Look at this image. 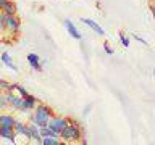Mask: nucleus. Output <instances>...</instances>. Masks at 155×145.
<instances>
[{
  "label": "nucleus",
  "mask_w": 155,
  "mask_h": 145,
  "mask_svg": "<svg viewBox=\"0 0 155 145\" xmlns=\"http://www.w3.org/2000/svg\"><path fill=\"white\" fill-rule=\"evenodd\" d=\"M0 126H2V119H0Z\"/></svg>",
  "instance_id": "nucleus-26"
},
{
  "label": "nucleus",
  "mask_w": 155,
  "mask_h": 145,
  "mask_svg": "<svg viewBox=\"0 0 155 145\" xmlns=\"http://www.w3.org/2000/svg\"><path fill=\"white\" fill-rule=\"evenodd\" d=\"M70 123H71L70 118H63V116H52V118L48 119V124H47V126H48L50 129H53L55 132L61 134V130L65 129Z\"/></svg>",
  "instance_id": "nucleus-3"
},
{
  "label": "nucleus",
  "mask_w": 155,
  "mask_h": 145,
  "mask_svg": "<svg viewBox=\"0 0 155 145\" xmlns=\"http://www.w3.org/2000/svg\"><path fill=\"white\" fill-rule=\"evenodd\" d=\"M16 132H15L13 126H0V137L2 139H7L8 142H13L15 143V137H16Z\"/></svg>",
  "instance_id": "nucleus-5"
},
{
  "label": "nucleus",
  "mask_w": 155,
  "mask_h": 145,
  "mask_svg": "<svg viewBox=\"0 0 155 145\" xmlns=\"http://www.w3.org/2000/svg\"><path fill=\"white\" fill-rule=\"evenodd\" d=\"M60 137L65 140V142H78V140L82 139V130L79 127V124H78L76 121L71 119V123L61 130Z\"/></svg>",
  "instance_id": "nucleus-2"
},
{
  "label": "nucleus",
  "mask_w": 155,
  "mask_h": 145,
  "mask_svg": "<svg viewBox=\"0 0 155 145\" xmlns=\"http://www.w3.org/2000/svg\"><path fill=\"white\" fill-rule=\"evenodd\" d=\"M3 29H7V26H5V13L0 11V31H3Z\"/></svg>",
  "instance_id": "nucleus-19"
},
{
  "label": "nucleus",
  "mask_w": 155,
  "mask_h": 145,
  "mask_svg": "<svg viewBox=\"0 0 155 145\" xmlns=\"http://www.w3.org/2000/svg\"><path fill=\"white\" fill-rule=\"evenodd\" d=\"M10 106L12 108H15V110H23V97L21 95H15V98H13V102L10 103Z\"/></svg>",
  "instance_id": "nucleus-16"
},
{
  "label": "nucleus",
  "mask_w": 155,
  "mask_h": 145,
  "mask_svg": "<svg viewBox=\"0 0 155 145\" xmlns=\"http://www.w3.org/2000/svg\"><path fill=\"white\" fill-rule=\"evenodd\" d=\"M2 11L5 14H16V7H15V3H12L10 0H7L5 5L2 7Z\"/></svg>",
  "instance_id": "nucleus-12"
},
{
  "label": "nucleus",
  "mask_w": 155,
  "mask_h": 145,
  "mask_svg": "<svg viewBox=\"0 0 155 145\" xmlns=\"http://www.w3.org/2000/svg\"><path fill=\"white\" fill-rule=\"evenodd\" d=\"M134 39H136V40H139V42H142L144 45H147V40H145V39H142L140 36H137V34H134Z\"/></svg>",
  "instance_id": "nucleus-21"
},
{
  "label": "nucleus",
  "mask_w": 155,
  "mask_h": 145,
  "mask_svg": "<svg viewBox=\"0 0 155 145\" xmlns=\"http://www.w3.org/2000/svg\"><path fill=\"white\" fill-rule=\"evenodd\" d=\"M81 23H84L86 26H89L91 29H94V31L99 34V36H105V31L94 21V19H91V18H81Z\"/></svg>",
  "instance_id": "nucleus-6"
},
{
  "label": "nucleus",
  "mask_w": 155,
  "mask_h": 145,
  "mask_svg": "<svg viewBox=\"0 0 155 145\" xmlns=\"http://www.w3.org/2000/svg\"><path fill=\"white\" fill-rule=\"evenodd\" d=\"M0 60H2V63H3V65L8 68V69H12L13 72H16V71H18V68L13 65V60H12V56H10L8 53H2V56H0Z\"/></svg>",
  "instance_id": "nucleus-11"
},
{
  "label": "nucleus",
  "mask_w": 155,
  "mask_h": 145,
  "mask_svg": "<svg viewBox=\"0 0 155 145\" xmlns=\"http://www.w3.org/2000/svg\"><path fill=\"white\" fill-rule=\"evenodd\" d=\"M26 127H28V124L21 123V121H16V123H15V126H13L15 132H16L18 135H24V130H26Z\"/></svg>",
  "instance_id": "nucleus-15"
},
{
  "label": "nucleus",
  "mask_w": 155,
  "mask_h": 145,
  "mask_svg": "<svg viewBox=\"0 0 155 145\" xmlns=\"http://www.w3.org/2000/svg\"><path fill=\"white\" fill-rule=\"evenodd\" d=\"M13 87H15V90H16V92H18V94L21 95V97H26V95H28V92L24 90V89H23V87L19 85V84H13Z\"/></svg>",
  "instance_id": "nucleus-18"
},
{
  "label": "nucleus",
  "mask_w": 155,
  "mask_h": 145,
  "mask_svg": "<svg viewBox=\"0 0 155 145\" xmlns=\"http://www.w3.org/2000/svg\"><path fill=\"white\" fill-rule=\"evenodd\" d=\"M21 21H19V18L16 16V14H5V26H7L8 31L12 32H18L19 31V24Z\"/></svg>",
  "instance_id": "nucleus-4"
},
{
  "label": "nucleus",
  "mask_w": 155,
  "mask_h": 145,
  "mask_svg": "<svg viewBox=\"0 0 155 145\" xmlns=\"http://www.w3.org/2000/svg\"><path fill=\"white\" fill-rule=\"evenodd\" d=\"M28 61H29V65H31V68L34 71H41L42 69L41 60H39V56L36 55V53H29V55H28Z\"/></svg>",
  "instance_id": "nucleus-10"
},
{
  "label": "nucleus",
  "mask_w": 155,
  "mask_h": 145,
  "mask_svg": "<svg viewBox=\"0 0 155 145\" xmlns=\"http://www.w3.org/2000/svg\"><path fill=\"white\" fill-rule=\"evenodd\" d=\"M52 116L53 114H52V108H50V106H47L44 103H39L36 106L34 114H32V121L39 126V127H45V126L48 124V119H50Z\"/></svg>",
  "instance_id": "nucleus-1"
},
{
  "label": "nucleus",
  "mask_w": 155,
  "mask_h": 145,
  "mask_svg": "<svg viewBox=\"0 0 155 145\" xmlns=\"http://www.w3.org/2000/svg\"><path fill=\"white\" fill-rule=\"evenodd\" d=\"M0 11H2V5H0Z\"/></svg>",
  "instance_id": "nucleus-24"
},
{
  "label": "nucleus",
  "mask_w": 155,
  "mask_h": 145,
  "mask_svg": "<svg viewBox=\"0 0 155 145\" xmlns=\"http://www.w3.org/2000/svg\"><path fill=\"white\" fill-rule=\"evenodd\" d=\"M150 10H152V16H153V19H155V5H152V7H150Z\"/></svg>",
  "instance_id": "nucleus-22"
},
{
  "label": "nucleus",
  "mask_w": 155,
  "mask_h": 145,
  "mask_svg": "<svg viewBox=\"0 0 155 145\" xmlns=\"http://www.w3.org/2000/svg\"><path fill=\"white\" fill-rule=\"evenodd\" d=\"M37 106V98L36 97H32V95H26V97H23V111H26V110H32V108H36Z\"/></svg>",
  "instance_id": "nucleus-7"
},
{
  "label": "nucleus",
  "mask_w": 155,
  "mask_h": 145,
  "mask_svg": "<svg viewBox=\"0 0 155 145\" xmlns=\"http://www.w3.org/2000/svg\"><path fill=\"white\" fill-rule=\"evenodd\" d=\"M28 126H29V129H31V135H32V140H34V142H36V143H42L41 127H39V126H37L36 123H34V121H32L31 124H28Z\"/></svg>",
  "instance_id": "nucleus-8"
},
{
  "label": "nucleus",
  "mask_w": 155,
  "mask_h": 145,
  "mask_svg": "<svg viewBox=\"0 0 155 145\" xmlns=\"http://www.w3.org/2000/svg\"><path fill=\"white\" fill-rule=\"evenodd\" d=\"M104 50H105V53H108V55H113V48H111L107 42L104 44Z\"/></svg>",
  "instance_id": "nucleus-20"
},
{
  "label": "nucleus",
  "mask_w": 155,
  "mask_h": 145,
  "mask_svg": "<svg viewBox=\"0 0 155 145\" xmlns=\"http://www.w3.org/2000/svg\"><path fill=\"white\" fill-rule=\"evenodd\" d=\"M120 40H121V44H123V47H126V48L129 47V37L126 36V34L120 32Z\"/></svg>",
  "instance_id": "nucleus-17"
},
{
  "label": "nucleus",
  "mask_w": 155,
  "mask_h": 145,
  "mask_svg": "<svg viewBox=\"0 0 155 145\" xmlns=\"http://www.w3.org/2000/svg\"><path fill=\"white\" fill-rule=\"evenodd\" d=\"M153 77H155V69H153Z\"/></svg>",
  "instance_id": "nucleus-25"
},
{
  "label": "nucleus",
  "mask_w": 155,
  "mask_h": 145,
  "mask_svg": "<svg viewBox=\"0 0 155 145\" xmlns=\"http://www.w3.org/2000/svg\"><path fill=\"white\" fill-rule=\"evenodd\" d=\"M42 145H60V137H53V135L42 137Z\"/></svg>",
  "instance_id": "nucleus-13"
},
{
  "label": "nucleus",
  "mask_w": 155,
  "mask_h": 145,
  "mask_svg": "<svg viewBox=\"0 0 155 145\" xmlns=\"http://www.w3.org/2000/svg\"><path fill=\"white\" fill-rule=\"evenodd\" d=\"M65 27H66V31L70 32V36H71L73 39H78V40H79V39L82 37V36H81V32L78 31V27L70 21V19H65Z\"/></svg>",
  "instance_id": "nucleus-9"
},
{
  "label": "nucleus",
  "mask_w": 155,
  "mask_h": 145,
  "mask_svg": "<svg viewBox=\"0 0 155 145\" xmlns=\"http://www.w3.org/2000/svg\"><path fill=\"white\" fill-rule=\"evenodd\" d=\"M0 119H2V126H15L16 123V119L12 114H0Z\"/></svg>",
  "instance_id": "nucleus-14"
},
{
  "label": "nucleus",
  "mask_w": 155,
  "mask_h": 145,
  "mask_svg": "<svg viewBox=\"0 0 155 145\" xmlns=\"http://www.w3.org/2000/svg\"><path fill=\"white\" fill-rule=\"evenodd\" d=\"M5 2H7V0H0V5L3 7V5H5Z\"/></svg>",
  "instance_id": "nucleus-23"
}]
</instances>
